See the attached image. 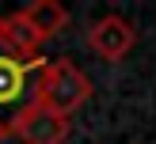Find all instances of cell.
<instances>
[{"mask_svg":"<svg viewBox=\"0 0 156 144\" xmlns=\"http://www.w3.org/2000/svg\"><path fill=\"white\" fill-rule=\"evenodd\" d=\"M88 99H91V80H88V72L80 65H73L69 57L46 61V68L38 72V83H34V102L38 106L69 118Z\"/></svg>","mask_w":156,"mask_h":144,"instance_id":"1","label":"cell"},{"mask_svg":"<svg viewBox=\"0 0 156 144\" xmlns=\"http://www.w3.org/2000/svg\"><path fill=\"white\" fill-rule=\"evenodd\" d=\"M46 68V57H8L0 49V125L12 133L15 118L34 102V83H38V72Z\"/></svg>","mask_w":156,"mask_h":144,"instance_id":"2","label":"cell"},{"mask_svg":"<svg viewBox=\"0 0 156 144\" xmlns=\"http://www.w3.org/2000/svg\"><path fill=\"white\" fill-rule=\"evenodd\" d=\"M133 42H137L133 23H129L126 15H118V12L99 15V19L88 27V45H91L103 61H122L129 49H133Z\"/></svg>","mask_w":156,"mask_h":144,"instance_id":"3","label":"cell"},{"mask_svg":"<svg viewBox=\"0 0 156 144\" xmlns=\"http://www.w3.org/2000/svg\"><path fill=\"white\" fill-rule=\"evenodd\" d=\"M12 136H15L19 144H65V136H69V118H61V114L46 110V106H38V102H30L27 110L15 118Z\"/></svg>","mask_w":156,"mask_h":144,"instance_id":"4","label":"cell"},{"mask_svg":"<svg viewBox=\"0 0 156 144\" xmlns=\"http://www.w3.org/2000/svg\"><path fill=\"white\" fill-rule=\"evenodd\" d=\"M38 45H42V38L30 30V23L23 19V12H8L0 15V49L8 53V57H38Z\"/></svg>","mask_w":156,"mask_h":144,"instance_id":"5","label":"cell"},{"mask_svg":"<svg viewBox=\"0 0 156 144\" xmlns=\"http://www.w3.org/2000/svg\"><path fill=\"white\" fill-rule=\"evenodd\" d=\"M23 19H27L30 30H34V34L46 42V38L61 34V30L69 27V8L57 4V0H34V4L23 8Z\"/></svg>","mask_w":156,"mask_h":144,"instance_id":"6","label":"cell"},{"mask_svg":"<svg viewBox=\"0 0 156 144\" xmlns=\"http://www.w3.org/2000/svg\"><path fill=\"white\" fill-rule=\"evenodd\" d=\"M8 136H12V133H8V129H4V125H0V140H8Z\"/></svg>","mask_w":156,"mask_h":144,"instance_id":"7","label":"cell"}]
</instances>
